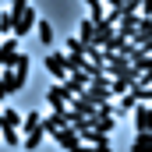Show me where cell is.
<instances>
[{
  "instance_id": "cell-23",
  "label": "cell",
  "mask_w": 152,
  "mask_h": 152,
  "mask_svg": "<svg viewBox=\"0 0 152 152\" xmlns=\"http://www.w3.org/2000/svg\"><path fill=\"white\" fill-rule=\"evenodd\" d=\"M142 14H152V0H142Z\"/></svg>"
},
{
  "instance_id": "cell-11",
  "label": "cell",
  "mask_w": 152,
  "mask_h": 152,
  "mask_svg": "<svg viewBox=\"0 0 152 152\" xmlns=\"http://www.w3.org/2000/svg\"><path fill=\"white\" fill-rule=\"evenodd\" d=\"M131 149L134 152H152V131H138L134 142H131Z\"/></svg>"
},
{
  "instance_id": "cell-10",
  "label": "cell",
  "mask_w": 152,
  "mask_h": 152,
  "mask_svg": "<svg viewBox=\"0 0 152 152\" xmlns=\"http://www.w3.org/2000/svg\"><path fill=\"white\" fill-rule=\"evenodd\" d=\"M117 99H120V103H117V113H134V106H138V96H134L131 88H127L124 96H117Z\"/></svg>"
},
{
  "instance_id": "cell-15",
  "label": "cell",
  "mask_w": 152,
  "mask_h": 152,
  "mask_svg": "<svg viewBox=\"0 0 152 152\" xmlns=\"http://www.w3.org/2000/svg\"><path fill=\"white\" fill-rule=\"evenodd\" d=\"M36 28H39L42 46H53V25H50V21H36Z\"/></svg>"
},
{
  "instance_id": "cell-20",
  "label": "cell",
  "mask_w": 152,
  "mask_h": 152,
  "mask_svg": "<svg viewBox=\"0 0 152 152\" xmlns=\"http://www.w3.org/2000/svg\"><path fill=\"white\" fill-rule=\"evenodd\" d=\"M85 7H88L92 18H103V14H106V4H103V0H85Z\"/></svg>"
},
{
  "instance_id": "cell-13",
  "label": "cell",
  "mask_w": 152,
  "mask_h": 152,
  "mask_svg": "<svg viewBox=\"0 0 152 152\" xmlns=\"http://www.w3.org/2000/svg\"><path fill=\"white\" fill-rule=\"evenodd\" d=\"M92 127H99V131H106V134H113L117 131V117H92Z\"/></svg>"
},
{
  "instance_id": "cell-3",
  "label": "cell",
  "mask_w": 152,
  "mask_h": 152,
  "mask_svg": "<svg viewBox=\"0 0 152 152\" xmlns=\"http://www.w3.org/2000/svg\"><path fill=\"white\" fill-rule=\"evenodd\" d=\"M81 134V142H88V145H96L99 152H110L113 149V142H110V134L106 131H99V127H85V131H78Z\"/></svg>"
},
{
  "instance_id": "cell-17",
  "label": "cell",
  "mask_w": 152,
  "mask_h": 152,
  "mask_svg": "<svg viewBox=\"0 0 152 152\" xmlns=\"http://www.w3.org/2000/svg\"><path fill=\"white\" fill-rule=\"evenodd\" d=\"M42 138H46V131L39 127V131H28V138H25V149H39L42 145Z\"/></svg>"
},
{
  "instance_id": "cell-19",
  "label": "cell",
  "mask_w": 152,
  "mask_h": 152,
  "mask_svg": "<svg viewBox=\"0 0 152 152\" xmlns=\"http://www.w3.org/2000/svg\"><path fill=\"white\" fill-rule=\"evenodd\" d=\"M0 134H4V142H7L11 149H14V145H25V142H21V134H18V127H7V131H0Z\"/></svg>"
},
{
  "instance_id": "cell-9",
  "label": "cell",
  "mask_w": 152,
  "mask_h": 152,
  "mask_svg": "<svg viewBox=\"0 0 152 152\" xmlns=\"http://www.w3.org/2000/svg\"><path fill=\"white\" fill-rule=\"evenodd\" d=\"M134 127L138 131H152V103H138L134 106Z\"/></svg>"
},
{
  "instance_id": "cell-12",
  "label": "cell",
  "mask_w": 152,
  "mask_h": 152,
  "mask_svg": "<svg viewBox=\"0 0 152 152\" xmlns=\"http://www.w3.org/2000/svg\"><path fill=\"white\" fill-rule=\"evenodd\" d=\"M78 36L85 39V42H92L96 39V18L88 14V18H81V25H78Z\"/></svg>"
},
{
  "instance_id": "cell-22",
  "label": "cell",
  "mask_w": 152,
  "mask_h": 152,
  "mask_svg": "<svg viewBox=\"0 0 152 152\" xmlns=\"http://www.w3.org/2000/svg\"><path fill=\"white\" fill-rule=\"evenodd\" d=\"M4 96H11V81H7V75H0V99Z\"/></svg>"
},
{
  "instance_id": "cell-14",
  "label": "cell",
  "mask_w": 152,
  "mask_h": 152,
  "mask_svg": "<svg viewBox=\"0 0 152 152\" xmlns=\"http://www.w3.org/2000/svg\"><path fill=\"white\" fill-rule=\"evenodd\" d=\"M7 127H18L21 131V117L14 113V110H4L0 113V131H7Z\"/></svg>"
},
{
  "instance_id": "cell-16",
  "label": "cell",
  "mask_w": 152,
  "mask_h": 152,
  "mask_svg": "<svg viewBox=\"0 0 152 152\" xmlns=\"http://www.w3.org/2000/svg\"><path fill=\"white\" fill-rule=\"evenodd\" d=\"M21 127H25V131H39V127H42V117H39L36 110H28V117L21 120Z\"/></svg>"
},
{
  "instance_id": "cell-7",
  "label": "cell",
  "mask_w": 152,
  "mask_h": 152,
  "mask_svg": "<svg viewBox=\"0 0 152 152\" xmlns=\"http://www.w3.org/2000/svg\"><path fill=\"white\" fill-rule=\"evenodd\" d=\"M138 11L134 14H120V21H117V36H124V39H134V32H138Z\"/></svg>"
},
{
  "instance_id": "cell-5",
  "label": "cell",
  "mask_w": 152,
  "mask_h": 152,
  "mask_svg": "<svg viewBox=\"0 0 152 152\" xmlns=\"http://www.w3.org/2000/svg\"><path fill=\"white\" fill-rule=\"evenodd\" d=\"M50 138H53V142H57L60 149H71V152L85 145V142H81V134H78V131L71 127V124H67V127H60V131H57V134H50Z\"/></svg>"
},
{
  "instance_id": "cell-24",
  "label": "cell",
  "mask_w": 152,
  "mask_h": 152,
  "mask_svg": "<svg viewBox=\"0 0 152 152\" xmlns=\"http://www.w3.org/2000/svg\"><path fill=\"white\" fill-rule=\"evenodd\" d=\"M21 4H28V0H11V7H21Z\"/></svg>"
},
{
  "instance_id": "cell-21",
  "label": "cell",
  "mask_w": 152,
  "mask_h": 152,
  "mask_svg": "<svg viewBox=\"0 0 152 152\" xmlns=\"http://www.w3.org/2000/svg\"><path fill=\"white\" fill-rule=\"evenodd\" d=\"M110 88H113V96H124V92L131 88V81H127V78H110Z\"/></svg>"
},
{
  "instance_id": "cell-2",
  "label": "cell",
  "mask_w": 152,
  "mask_h": 152,
  "mask_svg": "<svg viewBox=\"0 0 152 152\" xmlns=\"http://www.w3.org/2000/svg\"><path fill=\"white\" fill-rule=\"evenodd\" d=\"M71 99H75V92H71L64 81H57V85L46 92V103H50L53 110H71Z\"/></svg>"
},
{
  "instance_id": "cell-18",
  "label": "cell",
  "mask_w": 152,
  "mask_h": 152,
  "mask_svg": "<svg viewBox=\"0 0 152 152\" xmlns=\"http://www.w3.org/2000/svg\"><path fill=\"white\" fill-rule=\"evenodd\" d=\"M14 18H18L14 11H4V14H0V28H4V36H7V32H14Z\"/></svg>"
},
{
  "instance_id": "cell-4",
  "label": "cell",
  "mask_w": 152,
  "mask_h": 152,
  "mask_svg": "<svg viewBox=\"0 0 152 152\" xmlns=\"http://www.w3.org/2000/svg\"><path fill=\"white\" fill-rule=\"evenodd\" d=\"M14 60H18V36L11 32V36L0 42V67H4V71H11V67H14Z\"/></svg>"
},
{
  "instance_id": "cell-8",
  "label": "cell",
  "mask_w": 152,
  "mask_h": 152,
  "mask_svg": "<svg viewBox=\"0 0 152 152\" xmlns=\"http://www.w3.org/2000/svg\"><path fill=\"white\" fill-rule=\"evenodd\" d=\"M71 110H75V113H85V117H96V110H99V103H96V99H88L85 92H78L75 99H71Z\"/></svg>"
},
{
  "instance_id": "cell-6",
  "label": "cell",
  "mask_w": 152,
  "mask_h": 152,
  "mask_svg": "<svg viewBox=\"0 0 152 152\" xmlns=\"http://www.w3.org/2000/svg\"><path fill=\"white\" fill-rule=\"evenodd\" d=\"M46 71L57 78V81H67V78H71L67 64H64V53H46Z\"/></svg>"
},
{
  "instance_id": "cell-25",
  "label": "cell",
  "mask_w": 152,
  "mask_h": 152,
  "mask_svg": "<svg viewBox=\"0 0 152 152\" xmlns=\"http://www.w3.org/2000/svg\"><path fill=\"white\" fill-rule=\"evenodd\" d=\"M0 36H4V28H0Z\"/></svg>"
},
{
  "instance_id": "cell-1",
  "label": "cell",
  "mask_w": 152,
  "mask_h": 152,
  "mask_svg": "<svg viewBox=\"0 0 152 152\" xmlns=\"http://www.w3.org/2000/svg\"><path fill=\"white\" fill-rule=\"evenodd\" d=\"M18 18H14V36L21 39V36H28L32 28H36V21H39V14L32 11V4H21V7H11Z\"/></svg>"
}]
</instances>
